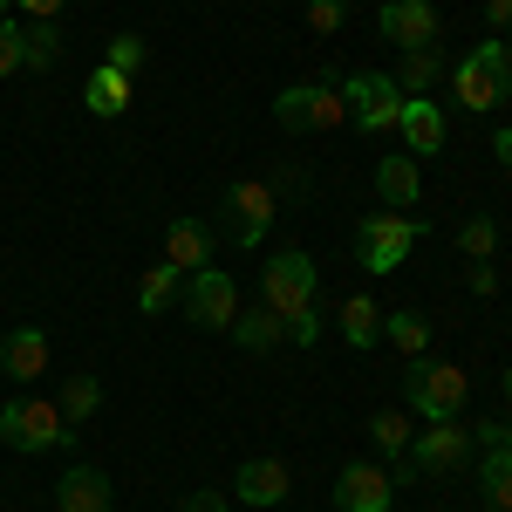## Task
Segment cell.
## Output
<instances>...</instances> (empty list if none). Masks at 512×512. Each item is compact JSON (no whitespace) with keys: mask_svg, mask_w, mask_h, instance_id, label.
<instances>
[{"mask_svg":"<svg viewBox=\"0 0 512 512\" xmlns=\"http://www.w3.org/2000/svg\"><path fill=\"white\" fill-rule=\"evenodd\" d=\"M465 396H472V376H465L458 362H431V355H410V362H403V403H410L424 424L465 417Z\"/></svg>","mask_w":512,"mask_h":512,"instance_id":"cell-1","label":"cell"},{"mask_svg":"<svg viewBox=\"0 0 512 512\" xmlns=\"http://www.w3.org/2000/svg\"><path fill=\"white\" fill-rule=\"evenodd\" d=\"M472 424L465 417H451V424H424V431L410 437V451H403V465H390V478H458L472 465Z\"/></svg>","mask_w":512,"mask_h":512,"instance_id":"cell-2","label":"cell"},{"mask_svg":"<svg viewBox=\"0 0 512 512\" xmlns=\"http://www.w3.org/2000/svg\"><path fill=\"white\" fill-rule=\"evenodd\" d=\"M451 96H458V110H472V117L499 110L512 96V41H478L472 55L451 69Z\"/></svg>","mask_w":512,"mask_h":512,"instance_id":"cell-3","label":"cell"},{"mask_svg":"<svg viewBox=\"0 0 512 512\" xmlns=\"http://www.w3.org/2000/svg\"><path fill=\"white\" fill-rule=\"evenodd\" d=\"M424 233H431V219H417V212H369V219L355 226V260H362V274H396Z\"/></svg>","mask_w":512,"mask_h":512,"instance_id":"cell-4","label":"cell"},{"mask_svg":"<svg viewBox=\"0 0 512 512\" xmlns=\"http://www.w3.org/2000/svg\"><path fill=\"white\" fill-rule=\"evenodd\" d=\"M0 444L21 451V458L62 451V444H76V424L55 403H41V396H14V403H0Z\"/></svg>","mask_w":512,"mask_h":512,"instance_id":"cell-5","label":"cell"},{"mask_svg":"<svg viewBox=\"0 0 512 512\" xmlns=\"http://www.w3.org/2000/svg\"><path fill=\"white\" fill-rule=\"evenodd\" d=\"M280 198L267 178H239V185H226V198H219V239H233V246H260L267 239V226H274Z\"/></svg>","mask_w":512,"mask_h":512,"instance_id":"cell-6","label":"cell"},{"mask_svg":"<svg viewBox=\"0 0 512 512\" xmlns=\"http://www.w3.org/2000/svg\"><path fill=\"white\" fill-rule=\"evenodd\" d=\"M274 123L280 130H335V123H349V103H342V82H294V89H280L274 96Z\"/></svg>","mask_w":512,"mask_h":512,"instance_id":"cell-7","label":"cell"},{"mask_svg":"<svg viewBox=\"0 0 512 512\" xmlns=\"http://www.w3.org/2000/svg\"><path fill=\"white\" fill-rule=\"evenodd\" d=\"M342 103H349V123L362 137H383V130H396V117H403V89H396L390 76H376V69L342 76Z\"/></svg>","mask_w":512,"mask_h":512,"instance_id":"cell-8","label":"cell"},{"mask_svg":"<svg viewBox=\"0 0 512 512\" xmlns=\"http://www.w3.org/2000/svg\"><path fill=\"white\" fill-rule=\"evenodd\" d=\"M260 287H267V308H274L280 321L308 315V308H315V260H308L301 246H280L274 260L260 267Z\"/></svg>","mask_w":512,"mask_h":512,"instance_id":"cell-9","label":"cell"},{"mask_svg":"<svg viewBox=\"0 0 512 512\" xmlns=\"http://www.w3.org/2000/svg\"><path fill=\"white\" fill-rule=\"evenodd\" d=\"M178 308H185V321H192V328H233V315H239L233 274H219V267H198V274H185V287H178Z\"/></svg>","mask_w":512,"mask_h":512,"instance_id":"cell-10","label":"cell"},{"mask_svg":"<svg viewBox=\"0 0 512 512\" xmlns=\"http://www.w3.org/2000/svg\"><path fill=\"white\" fill-rule=\"evenodd\" d=\"M396 506V478L383 465H342L335 472V512H390Z\"/></svg>","mask_w":512,"mask_h":512,"instance_id":"cell-11","label":"cell"},{"mask_svg":"<svg viewBox=\"0 0 512 512\" xmlns=\"http://www.w3.org/2000/svg\"><path fill=\"white\" fill-rule=\"evenodd\" d=\"M376 28H383V41H396L403 55H410V48H437V7L431 0H383Z\"/></svg>","mask_w":512,"mask_h":512,"instance_id":"cell-12","label":"cell"},{"mask_svg":"<svg viewBox=\"0 0 512 512\" xmlns=\"http://www.w3.org/2000/svg\"><path fill=\"white\" fill-rule=\"evenodd\" d=\"M396 137H403V151H410V158H437V151H444V137H451V123H444V110H437V96H403Z\"/></svg>","mask_w":512,"mask_h":512,"instance_id":"cell-13","label":"cell"},{"mask_svg":"<svg viewBox=\"0 0 512 512\" xmlns=\"http://www.w3.org/2000/svg\"><path fill=\"white\" fill-rule=\"evenodd\" d=\"M212 253H219V226H205V219H171L164 226V260L178 267V274H198V267H212Z\"/></svg>","mask_w":512,"mask_h":512,"instance_id":"cell-14","label":"cell"},{"mask_svg":"<svg viewBox=\"0 0 512 512\" xmlns=\"http://www.w3.org/2000/svg\"><path fill=\"white\" fill-rule=\"evenodd\" d=\"M287 492H294V472L280 458H246L233 472V499H246V506H280Z\"/></svg>","mask_w":512,"mask_h":512,"instance_id":"cell-15","label":"cell"},{"mask_svg":"<svg viewBox=\"0 0 512 512\" xmlns=\"http://www.w3.org/2000/svg\"><path fill=\"white\" fill-rule=\"evenodd\" d=\"M0 369H7L14 383H41V376H48V335H41L35 321L7 328V342H0Z\"/></svg>","mask_w":512,"mask_h":512,"instance_id":"cell-16","label":"cell"},{"mask_svg":"<svg viewBox=\"0 0 512 512\" xmlns=\"http://www.w3.org/2000/svg\"><path fill=\"white\" fill-rule=\"evenodd\" d=\"M55 506L62 512H110V478L96 465H69L55 478Z\"/></svg>","mask_w":512,"mask_h":512,"instance_id":"cell-17","label":"cell"},{"mask_svg":"<svg viewBox=\"0 0 512 512\" xmlns=\"http://www.w3.org/2000/svg\"><path fill=\"white\" fill-rule=\"evenodd\" d=\"M417 158L410 151H390V158L376 164V198H383V212H410L417 205Z\"/></svg>","mask_w":512,"mask_h":512,"instance_id":"cell-18","label":"cell"},{"mask_svg":"<svg viewBox=\"0 0 512 512\" xmlns=\"http://www.w3.org/2000/svg\"><path fill=\"white\" fill-rule=\"evenodd\" d=\"M130 103H137L130 76H117L110 62H103V69H89V82H82V110H89V117H123Z\"/></svg>","mask_w":512,"mask_h":512,"instance_id":"cell-19","label":"cell"},{"mask_svg":"<svg viewBox=\"0 0 512 512\" xmlns=\"http://www.w3.org/2000/svg\"><path fill=\"white\" fill-rule=\"evenodd\" d=\"M62 55H69L62 21H28V28H21V69H28V76H48Z\"/></svg>","mask_w":512,"mask_h":512,"instance_id":"cell-20","label":"cell"},{"mask_svg":"<svg viewBox=\"0 0 512 512\" xmlns=\"http://www.w3.org/2000/svg\"><path fill=\"white\" fill-rule=\"evenodd\" d=\"M478 492L492 512H512V451L506 444H485L478 451Z\"/></svg>","mask_w":512,"mask_h":512,"instance_id":"cell-21","label":"cell"},{"mask_svg":"<svg viewBox=\"0 0 512 512\" xmlns=\"http://www.w3.org/2000/svg\"><path fill=\"white\" fill-rule=\"evenodd\" d=\"M342 342H349V349H376V342H383V308H376L369 294H349V301H342Z\"/></svg>","mask_w":512,"mask_h":512,"instance_id":"cell-22","label":"cell"},{"mask_svg":"<svg viewBox=\"0 0 512 512\" xmlns=\"http://www.w3.org/2000/svg\"><path fill=\"white\" fill-rule=\"evenodd\" d=\"M178 287H185V274H178L171 260H158L151 274L137 280V315H164V308H178Z\"/></svg>","mask_w":512,"mask_h":512,"instance_id":"cell-23","label":"cell"},{"mask_svg":"<svg viewBox=\"0 0 512 512\" xmlns=\"http://www.w3.org/2000/svg\"><path fill=\"white\" fill-rule=\"evenodd\" d=\"M437 76H444V55H437V48H410V55H403V69H396L390 82L403 89V96H431Z\"/></svg>","mask_w":512,"mask_h":512,"instance_id":"cell-24","label":"cell"},{"mask_svg":"<svg viewBox=\"0 0 512 512\" xmlns=\"http://www.w3.org/2000/svg\"><path fill=\"white\" fill-rule=\"evenodd\" d=\"M410 437H417V431H410V410H376V417H369V444H376L390 465H403Z\"/></svg>","mask_w":512,"mask_h":512,"instance_id":"cell-25","label":"cell"},{"mask_svg":"<svg viewBox=\"0 0 512 512\" xmlns=\"http://www.w3.org/2000/svg\"><path fill=\"white\" fill-rule=\"evenodd\" d=\"M226 335H233L239 349H274V342H287V321L274 315V308H260V315H233V328H226Z\"/></svg>","mask_w":512,"mask_h":512,"instance_id":"cell-26","label":"cell"},{"mask_svg":"<svg viewBox=\"0 0 512 512\" xmlns=\"http://www.w3.org/2000/svg\"><path fill=\"white\" fill-rule=\"evenodd\" d=\"M458 253H465V260H492V253H499V219H492V212H472V219L458 226Z\"/></svg>","mask_w":512,"mask_h":512,"instance_id":"cell-27","label":"cell"},{"mask_svg":"<svg viewBox=\"0 0 512 512\" xmlns=\"http://www.w3.org/2000/svg\"><path fill=\"white\" fill-rule=\"evenodd\" d=\"M383 335H390L403 355H424L431 349V321L424 315H410V308H396V315H383Z\"/></svg>","mask_w":512,"mask_h":512,"instance_id":"cell-28","label":"cell"},{"mask_svg":"<svg viewBox=\"0 0 512 512\" xmlns=\"http://www.w3.org/2000/svg\"><path fill=\"white\" fill-rule=\"evenodd\" d=\"M96 403H103V383H96V376H69L55 410H62L69 424H89V417H96Z\"/></svg>","mask_w":512,"mask_h":512,"instance_id":"cell-29","label":"cell"},{"mask_svg":"<svg viewBox=\"0 0 512 512\" xmlns=\"http://www.w3.org/2000/svg\"><path fill=\"white\" fill-rule=\"evenodd\" d=\"M144 55H151L144 35H117V41H110V69H117V76H137V69H144Z\"/></svg>","mask_w":512,"mask_h":512,"instance_id":"cell-30","label":"cell"},{"mask_svg":"<svg viewBox=\"0 0 512 512\" xmlns=\"http://www.w3.org/2000/svg\"><path fill=\"white\" fill-rule=\"evenodd\" d=\"M342 21H349V0H308V28L315 35H342Z\"/></svg>","mask_w":512,"mask_h":512,"instance_id":"cell-31","label":"cell"},{"mask_svg":"<svg viewBox=\"0 0 512 512\" xmlns=\"http://www.w3.org/2000/svg\"><path fill=\"white\" fill-rule=\"evenodd\" d=\"M465 287L472 294H499V267L492 260H465Z\"/></svg>","mask_w":512,"mask_h":512,"instance_id":"cell-32","label":"cell"},{"mask_svg":"<svg viewBox=\"0 0 512 512\" xmlns=\"http://www.w3.org/2000/svg\"><path fill=\"white\" fill-rule=\"evenodd\" d=\"M14 69H21V28L0 21V76H14Z\"/></svg>","mask_w":512,"mask_h":512,"instance_id":"cell-33","label":"cell"},{"mask_svg":"<svg viewBox=\"0 0 512 512\" xmlns=\"http://www.w3.org/2000/svg\"><path fill=\"white\" fill-rule=\"evenodd\" d=\"M315 335H321V315H315V308H308V315H287V342H301V349H308Z\"/></svg>","mask_w":512,"mask_h":512,"instance_id":"cell-34","label":"cell"},{"mask_svg":"<svg viewBox=\"0 0 512 512\" xmlns=\"http://www.w3.org/2000/svg\"><path fill=\"white\" fill-rule=\"evenodd\" d=\"M178 512H226V492H212V485H205V492H185Z\"/></svg>","mask_w":512,"mask_h":512,"instance_id":"cell-35","label":"cell"},{"mask_svg":"<svg viewBox=\"0 0 512 512\" xmlns=\"http://www.w3.org/2000/svg\"><path fill=\"white\" fill-rule=\"evenodd\" d=\"M21 7H28V21H62L69 0H21Z\"/></svg>","mask_w":512,"mask_h":512,"instance_id":"cell-36","label":"cell"},{"mask_svg":"<svg viewBox=\"0 0 512 512\" xmlns=\"http://www.w3.org/2000/svg\"><path fill=\"white\" fill-rule=\"evenodd\" d=\"M485 21H492L499 35H512V0H485Z\"/></svg>","mask_w":512,"mask_h":512,"instance_id":"cell-37","label":"cell"},{"mask_svg":"<svg viewBox=\"0 0 512 512\" xmlns=\"http://www.w3.org/2000/svg\"><path fill=\"white\" fill-rule=\"evenodd\" d=\"M492 158H499V164H506V171H512V123H506V130H499V137H492Z\"/></svg>","mask_w":512,"mask_h":512,"instance_id":"cell-38","label":"cell"},{"mask_svg":"<svg viewBox=\"0 0 512 512\" xmlns=\"http://www.w3.org/2000/svg\"><path fill=\"white\" fill-rule=\"evenodd\" d=\"M499 390H506V417H512V362H506V376H499Z\"/></svg>","mask_w":512,"mask_h":512,"instance_id":"cell-39","label":"cell"},{"mask_svg":"<svg viewBox=\"0 0 512 512\" xmlns=\"http://www.w3.org/2000/svg\"><path fill=\"white\" fill-rule=\"evenodd\" d=\"M499 444H506V451H512V417H506V437H499Z\"/></svg>","mask_w":512,"mask_h":512,"instance_id":"cell-40","label":"cell"},{"mask_svg":"<svg viewBox=\"0 0 512 512\" xmlns=\"http://www.w3.org/2000/svg\"><path fill=\"white\" fill-rule=\"evenodd\" d=\"M7 7H14V0H0V21H7Z\"/></svg>","mask_w":512,"mask_h":512,"instance_id":"cell-41","label":"cell"},{"mask_svg":"<svg viewBox=\"0 0 512 512\" xmlns=\"http://www.w3.org/2000/svg\"><path fill=\"white\" fill-rule=\"evenodd\" d=\"M41 512H62V506H41Z\"/></svg>","mask_w":512,"mask_h":512,"instance_id":"cell-42","label":"cell"}]
</instances>
